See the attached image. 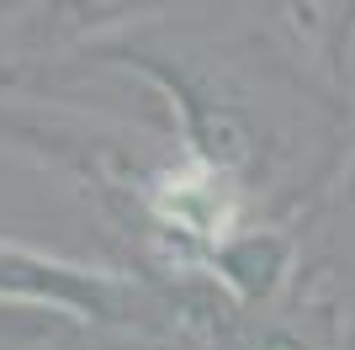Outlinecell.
I'll return each instance as SVG.
<instances>
[{
    "instance_id": "1",
    "label": "cell",
    "mask_w": 355,
    "mask_h": 350,
    "mask_svg": "<svg viewBox=\"0 0 355 350\" xmlns=\"http://www.w3.org/2000/svg\"><path fill=\"white\" fill-rule=\"evenodd\" d=\"M345 223H350V233H355V144H350V154H345V165H340L334 191L324 197V207H318L302 228H308V233H340Z\"/></svg>"
}]
</instances>
